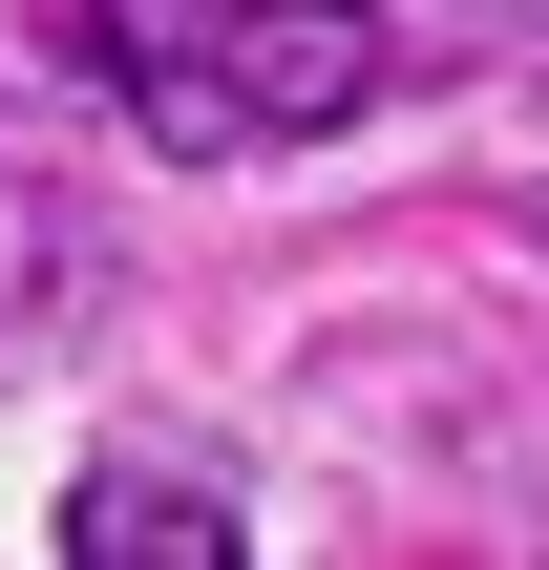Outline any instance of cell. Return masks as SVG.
Segmentation results:
<instances>
[{"label": "cell", "instance_id": "6da1fadb", "mask_svg": "<svg viewBox=\"0 0 549 570\" xmlns=\"http://www.w3.org/2000/svg\"><path fill=\"white\" fill-rule=\"evenodd\" d=\"M381 85H402V21H381V0H190L106 106H127L169 169H254V148H339Z\"/></svg>", "mask_w": 549, "mask_h": 570}, {"label": "cell", "instance_id": "7a4b0ae2", "mask_svg": "<svg viewBox=\"0 0 549 570\" xmlns=\"http://www.w3.org/2000/svg\"><path fill=\"white\" fill-rule=\"evenodd\" d=\"M233 487H169V465H85L63 487V570H233Z\"/></svg>", "mask_w": 549, "mask_h": 570}, {"label": "cell", "instance_id": "3957f363", "mask_svg": "<svg viewBox=\"0 0 549 570\" xmlns=\"http://www.w3.org/2000/svg\"><path fill=\"white\" fill-rule=\"evenodd\" d=\"M169 21H190V0H21V42H42L63 85H127V63H148Z\"/></svg>", "mask_w": 549, "mask_h": 570}, {"label": "cell", "instance_id": "277c9868", "mask_svg": "<svg viewBox=\"0 0 549 570\" xmlns=\"http://www.w3.org/2000/svg\"><path fill=\"white\" fill-rule=\"evenodd\" d=\"M381 21H402V42H529L549 0H381Z\"/></svg>", "mask_w": 549, "mask_h": 570}]
</instances>
